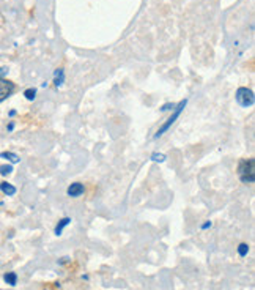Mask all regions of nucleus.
I'll return each instance as SVG.
<instances>
[{
    "mask_svg": "<svg viewBox=\"0 0 255 290\" xmlns=\"http://www.w3.org/2000/svg\"><path fill=\"white\" fill-rule=\"evenodd\" d=\"M238 177L243 183H254L255 181V160H241L238 164Z\"/></svg>",
    "mask_w": 255,
    "mask_h": 290,
    "instance_id": "nucleus-1",
    "label": "nucleus"
},
{
    "mask_svg": "<svg viewBox=\"0 0 255 290\" xmlns=\"http://www.w3.org/2000/svg\"><path fill=\"white\" fill-rule=\"evenodd\" d=\"M186 104H188V100H183V101H180L177 106H175V109H173V112H172V116L167 118V121L164 123V125L157 129V133L154 134V139H159L164 133H167V131L170 129V126L173 125L175 121H177V118L181 116V112L184 111V108H186Z\"/></svg>",
    "mask_w": 255,
    "mask_h": 290,
    "instance_id": "nucleus-2",
    "label": "nucleus"
},
{
    "mask_svg": "<svg viewBox=\"0 0 255 290\" xmlns=\"http://www.w3.org/2000/svg\"><path fill=\"white\" fill-rule=\"evenodd\" d=\"M236 101L241 108H252L255 103V95L248 87H240L236 90Z\"/></svg>",
    "mask_w": 255,
    "mask_h": 290,
    "instance_id": "nucleus-3",
    "label": "nucleus"
},
{
    "mask_svg": "<svg viewBox=\"0 0 255 290\" xmlns=\"http://www.w3.org/2000/svg\"><path fill=\"white\" fill-rule=\"evenodd\" d=\"M14 84L11 81H6V79H0V103L5 101L8 96H11L14 92Z\"/></svg>",
    "mask_w": 255,
    "mask_h": 290,
    "instance_id": "nucleus-4",
    "label": "nucleus"
},
{
    "mask_svg": "<svg viewBox=\"0 0 255 290\" xmlns=\"http://www.w3.org/2000/svg\"><path fill=\"white\" fill-rule=\"evenodd\" d=\"M84 191H85V188H84V184L82 183H71L68 186V196L69 197H79V196H82L84 194Z\"/></svg>",
    "mask_w": 255,
    "mask_h": 290,
    "instance_id": "nucleus-5",
    "label": "nucleus"
},
{
    "mask_svg": "<svg viewBox=\"0 0 255 290\" xmlns=\"http://www.w3.org/2000/svg\"><path fill=\"white\" fill-rule=\"evenodd\" d=\"M0 191H3V194H6V196H13V194H16V188L13 186V184L6 183V181L0 183Z\"/></svg>",
    "mask_w": 255,
    "mask_h": 290,
    "instance_id": "nucleus-6",
    "label": "nucleus"
},
{
    "mask_svg": "<svg viewBox=\"0 0 255 290\" xmlns=\"http://www.w3.org/2000/svg\"><path fill=\"white\" fill-rule=\"evenodd\" d=\"M71 223V218H63V219H60L57 227H55V235H61V232H63L65 227Z\"/></svg>",
    "mask_w": 255,
    "mask_h": 290,
    "instance_id": "nucleus-7",
    "label": "nucleus"
},
{
    "mask_svg": "<svg viewBox=\"0 0 255 290\" xmlns=\"http://www.w3.org/2000/svg\"><path fill=\"white\" fill-rule=\"evenodd\" d=\"M3 281L10 286H16L17 284V275L13 273V271H8V273H5V276H3Z\"/></svg>",
    "mask_w": 255,
    "mask_h": 290,
    "instance_id": "nucleus-8",
    "label": "nucleus"
},
{
    "mask_svg": "<svg viewBox=\"0 0 255 290\" xmlns=\"http://www.w3.org/2000/svg\"><path fill=\"white\" fill-rule=\"evenodd\" d=\"M54 76H55V79H54L55 87H60L61 84L65 82V71H63V69H57Z\"/></svg>",
    "mask_w": 255,
    "mask_h": 290,
    "instance_id": "nucleus-9",
    "label": "nucleus"
},
{
    "mask_svg": "<svg viewBox=\"0 0 255 290\" xmlns=\"http://www.w3.org/2000/svg\"><path fill=\"white\" fill-rule=\"evenodd\" d=\"M0 156H2L3 160H8V161H11V163H19V156H17L16 153H11V152H3Z\"/></svg>",
    "mask_w": 255,
    "mask_h": 290,
    "instance_id": "nucleus-10",
    "label": "nucleus"
},
{
    "mask_svg": "<svg viewBox=\"0 0 255 290\" xmlns=\"http://www.w3.org/2000/svg\"><path fill=\"white\" fill-rule=\"evenodd\" d=\"M248 252H249V244L241 243V244L238 246V254H240V257H246V256H248Z\"/></svg>",
    "mask_w": 255,
    "mask_h": 290,
    "instance_id": "nucleus-11",
    "label": "nucleus"
},
{
    "mask_svg": "<svg viewBox=\"0 0 255 290\" xmlns=\"http://www.w3.org/2000/svg\"><path fill=\"white\" fill-rule=\"evenodd\" d=\"M11 172H13V166H10V164L0 166V175H3V177H6V175H10Z\"/></svg>",
    "mask_w": 255,
    "mask_h": 290,
    "instance_id": "nucleus-12",
    "label": "nucleus"
},
{
    "mask_svg": "<svg viewBox=\"0 0 255 290\" xmlns=\"http://www.w3.org/2000/svg\"><path fill=\"white\" fill-rule=\"evenodd\" d=\"M24 96H25V98H27L29 101H33L35 98H37V90H35V89H27V90L24 92Z\"/></svg>",
    "mask_w": 255,
    "mask_h": 290,
    "instance_id": "nucleus-13",
    "label": "nucleus"
},
{
    "mask_svg": "<svg viewBox=\"0 0 255 290\" xmlns=\"http://www.w3.org/2000/svg\"><path fill=\"white\" fill-rule=\"evenodd\" d=\"M152 160L153 161H157V163H164L165 161V155H162V153H153L152 155Z\"/></svg>",
    "mask_w": 255,
    "mask_h": 290,
    "instance_id": "nucleus-14",
    "label": "nucleus"
},
{
    "mask_svg": "<svg viewBox=\"0 0 255 290\" xmlns=\"http://www.w3.org/2000/svg\"><path fill=\"white\" fill-rule=\"evenodd\" d=\"M175 106H177V104H175V103H167V104H164V106L161 108V112L173 111V109H175Z\"/></svg>",
    "mask_w": 255,
    "mask_h": 290,
    "instance_id": "nucleus-15",
    "label": "nucleus"
},
{
    "mask_svg": "<svg viewBox=\"0 0 255 290\" xmlns=\"http://www.w3.org/2000/svg\"><path fill=\"white\" fill-rule=\"evenodd\" d=\"M6 73H8V68L0 66V79H3V77L6 76Z\"/></svg>",
    "mask_w": 255,
    "mask_h": 290,
    "instance_id": "nucleus-16",
    "label": "nucleus"
},
{
    "mask_svg": "<svg viewBox=\"0 0 255 290\" xmlns=\"http://www.w3.org/2000/svg\"><path fill=\"white\" fill-rule=\"evenodd\" d=\"M209 227H211V221H206L205 224H202V231H206Z\"/></svg>",
    "mask_w": 255,
    "mask_h": 290,
    "instance_id": "nucleus-17",
    "label": "nucleus"
},
{
    "mask_svg": "<svg viewBox=\"0 0 255 290\" xmlns=\"http://www.w3.org/2000/svg\"><path fill=\"white\" fill-rule=\"evenodd\" d=\"M6 129H8V131H13V129H14V123L11 121V123H10V125H8V126H6Z\"/></svg>",
    "mask_w": 255,
    "mask_h": 290,
    "instance_id": "nucleus-18",
    "label": "nucleus"
},
{
    "mask_svg": "<svg viewBox=\"0 0 255 290\" xmlns=\"http://www.w3.org/2000/svg\"><path fill=\"white\" fill-rule=\"evenodd\" d=\"M16 116V111H10V117H14Z\"/></svg>",
    "mask_w": 255,
    "mask_h": 290,
    "instance_id": "nucleus-19",
    "label": "nucleus"
}]
</instances>
